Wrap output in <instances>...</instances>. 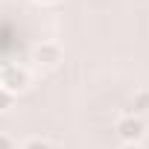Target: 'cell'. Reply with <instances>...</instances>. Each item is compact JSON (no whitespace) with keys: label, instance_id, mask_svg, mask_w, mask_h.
I'll return each instance as SVG.
<instances>
[{"label":"cell","instance_id":"1","mask_svg":"<svg viewBox=\"0 0 149 149\" xmlns=\"http://www.w3.org/2000/svg\"><path fill=\"white\" fill-rule=\"evenodd\" d=\"M114 132L123 143H140L146 137V123L143 117H134V114H123L117 123H114Z\"/></svg>","mask_w":149,"mask_h":149},{"label":"cell","instance_id":"7","mask_svg":"<svg viewBox=\"0 0 149 149\" xmlns=\"http://www.w3.org/2000/svg\"><path fill=\"white\" fill-rule=\"evenodd\" d=\"M0 149H15V140L9 134H3V132H0Z\"/></svg>","mask_w":149,"mask_h":149},{"label":"cell","instance_id":"6","mask_svg":"<svg viewBox=\"0 0 149 149\" xmlns=\"http://www.w3.org/2000/svg\"><path fill=\"white\" fill-rule=\"evenodd\" d=\"M21 149H53V143H50L47 137H29Z\"/></svg>","mask_w":149,"mask_h":149},{"label":"cell","instance_id":"9","mask_svg":"<svg viewBox=\"0 0 149 149\" xmlns=\"http://www.w3.org/2000/svg\"><path fill=\"white\" fill-rule=\"evenodd\" d=\"M123 149H140V143H123Z\"/></svg>","mask_w":149,"mask_h":149},{"label":"cell","instance_id":"2","mask_svg":"<svg viewBox=\"0 0 149 149\" xmlns=\"http://www.w3.org/2000/svg\"><path fill=\"white\" fill-rule=\"evenodd\" d=\"M0 88H6L9 94H24L29 88V73L26 67H18V64H6L3 70H0Z\"/></svg>","mask_w":149,"mask_h":149},{"label":"cell","instance_id":"8","mask_svg":"<svg viewBox=\"0 0 149 149\" xmlns=\"http://www.w3.org/2000/svg\"><path fill=\"white\" fill-rule=\"evenodd\" d=\"M38 6H56V3H61V0H35Z\"/></svg>","mask_w":149,"mask_h":149},{"label":"cell","instance_id":"4","mask_svg":"<svg viewBox=\"0 0 149 149\" xmlns=\"http://www.w3.org/2000/svg\"><path fill=\"white\" fill-rule=\"evenodd\" d=\"M129 114H134V117L149 114V88L134 91V97H132V111H129Z\"/></svg>","mask_w":149,"mask_h":149},{"label":"cell","instance_id":"3","mask_svg":"<svg viewBox=\"0 0 149 149\" xmlns=\"http://www.w3.org/2000/svg\"><path fill=\"white\" fill-rule=\"evenodd\" d=\"M32 58L38 61V64H47V67H56L61 58H64V53H61V47L56 44V41H41L35 50H32Z\"/></svg>","mask_w":149,"mask_h":149},{"label":"cell","instance_id":"5","mask_svg":"<svg viewBox=\"0 0 149 149\" xmlns=\"http://www.w3.org/2000/svg\"><path fill=\"white\" fill-rule=\"evenodd\" d=\"M15 102H18V97H15V94H9L6 88H0V114L12 111V108H15Z\"/></svg>","mask_w":149,"mask_h":149}]
</instances>
